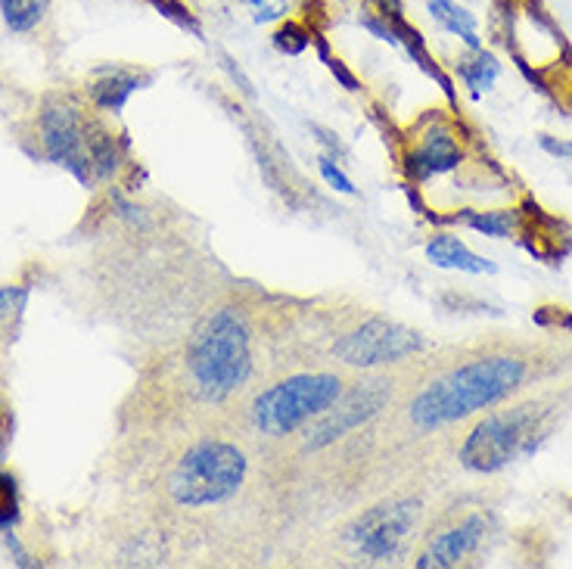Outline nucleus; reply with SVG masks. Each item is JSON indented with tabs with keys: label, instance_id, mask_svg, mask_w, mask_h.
<instances>
[{
	"label": "nucleus",
	"instance_id": "nucleus-1",
	"mask_svg": "<svg viewBox=\"0 0 572 569\" xmlns=\"http://www.w3.org/2000/svg\"><path fill=\"white\" fill-rule=\"evenodd\" d=\"M526 361L516 355H485L457 364L414 392V399L405 408V418L414 433H433L442 426H452L457 420H467L476 411L511 399L526 383Z\"/></svg>",
	"mask_w": 572,
	"mask_h": 569
},
{
	"label": "nucleus",
	"instance_id": "nucleus-2",
	"mask_svg": "<svg viewBox=\"0 0 572 569\" xmlns=\"http://www.w3.org/2000/svg\"><path fill=\"white\" fill-rule=\"evenodd\" d=\"M348 386V376L333 367H317V371H296L280 380H274L268 386L249 399L246 405V426L256 435L258 442H289L312 423L320 418L327 408L343 395Z\"/></svg>",
	"mask_w": 572,
	"mask_h": 569
},
{
	"label": "nucleus",
	"instance_id": "nucleus-3",
	"mask_svg": "<svg viewBox=\"0 0 572 569\" xmlns=\"http://www.w3.org/2000/svg\"><path fill=\"white\" fill-rule=\"evenodd\" d=\"M253 330L234 308H218L199 321L187 340V374L209 402L240 395L253 376Z\"/></svg>",
	"mask_w": 572,
	"mask_h": 569
},
{
	"label": "nucleus",
	"instance_id": "nucleus-4",
	"mask_svg": "<svg viewBox=\"0 0 572 569\" xmlns=\"http://www.w3.org/2000/svg\"><path fill=\"white\" fill-rule=\"evenodd\" d=\"M249 477V454L237 439L206 435L187 445L168 473V494L178 508H215L240 492Z\"/></svg>",
	"mask_w": 572,
	"mask_h": 569
},
{
	"label": "nucleus",
	"instance_id": "nucleus-5",
	"mask_svg": "<svg viewBox=\"0 0 572 569\" xmlns=\"http://www.w3.org/2000/svg\"><path fill=\"white\" fill-rule=\"evenodd\" d=\"M544 418L548 408L542 402H523L485 414L461 445V464L470 473H497L516 458H526L544 433Z\"/></svg>",
	"mask_w": 572,
	"mask_h": 569
},
{
	"label": "nucleus",
	"instance_id": "nucleus-6",
	"mask_svg": "<svg viewBox=\"0 0 572 569\" xmlns=\"http://www.w3.org/2000/svg\"><path fill=\"white\" fill-rule=\"evenodd\" d=\"M395 390H398V383L389 374H374L364 376L362 383H348L343 395L320 418H315L302 430V451L315 454V451H324L336 445V442H343L346 435L358 433L362 426H367L371 420L386 411Z\"/></svg>",
	"mask_w": 572,
	"mask_h": 569
},
{
	"label": "nucleus",
	"instance_id": "nucleus-7",
	"mask_svg": "<svg viewBox=\"0 0 572 569\" xmlns=\"http://www.w3.org/2000/svg\"><path fill=\"white\" fill-rule=\"evenodd\" d=\"M421 520L417 498H383L374 508L362 510L343 529V545L355 563H386L405 551L411 532Z\"/></svg>",
	"mask_w": 572,
	"mask_h": 569
},
{
	"label": "nucleus",
	"instance_id": "nucleus-8",
	"mask_svg": "<svg viewBox=\"0 0 572 569\" xmlns=\"http://www.w3.org/2000/svg\"><path fill=\"white\" fill-rule=\"evenodd\" d=\"M97 121L69 97H50L38 116V135L50 163L72 171L81 184L93 180L91 137Z\"/></svg>",
	"mask_w": 572,
	"mask_h": 569
},
{
	"label": "nucleus",
	"instance_id": "nucleus-9",
	"mask_svg": "<svg viewBox=\"0 0 572 569\" xmlns=\"http://www.w3.org/2000/svg\"><path fill=\"white\" fill-rule=\"evenodd\" d=\"M421 349L423 336L417 330L386 321V317H371L358 327L346 330L333 343V359L355 371H374V367H392L398 361L411 359Z\"/></svg>",
	"mask_w": 572,
	"mask_h": 569
},
{
	"label": "nucleus",
	"instance_id": "nucleus-10",
	"mask_svg": "<svg viewBox=\"0 0 572 569\" xmlns=\"http://www.w3.org/2000/svg\"><path fill=\"white\" fill-rule=\"evenodd\" d=\"M485 539V520L480 513H473L467 520L454 523L452 529L438 532L436 539L430 541L417 555V567L421 569H448L461 567Z\"/></svg>",
	"mask_w": 572,
	"mask_h": 569
},
{
	"label": "nucleus",
	"instance_id": "nucleus-11",
	"mask_svg": "<svg viewBox=\"0 0 572 569\" xmlns=\"http://www.w3.org/2000/svg\"><path fill=\"white\" fill-rule=\"evenodd\" d=\"M457 165H461V150H457L448 128H436V131L421 137V144L407 156V168H411V175L417 180L445 175V171H452Z\"/></svg>",
	"mask_w": 572,
	"mask_h": 569
},
{
	"label": "nucleus",
	"instance_id": "nucleus-12",
	"mask_svg": "<svg viewBox=\"0 0 572 569\" xmlns=\"http://www.w3.org/2000/svg\"><path fill=\"white\" fill-rule=\"evenodd\" d=\"M426 258L433 265H438V268H454L464 271V274H492L495 271V265L489 258H482L473 249H467L452 234H436L433 241L426 243Z\"/></svg>",
	"mask_w": 572,
	"mask_h": 569
},
{
	"label": "nucleus",
	"instance_id": "nucleus-13",
	"mask_svg": "<svg viewBox=\"0 0 572 569\" xmlns=\"http://www.w3.org/2000/svg\"><path fill=\"white\" fill-rule=\"evenodd\" d=\"M150 78H140L131 69H103L100 78L91 85V100L97 109L106 112H119L121 106L128 104V97L147 85Z\"/></svg>",
	"mask_w": 572,
	"mask_h": 569
},
{
	"label": "nucleus",
	"instance_id": "nucleus-14",
	"mask_svg": "<svg viewBox=\"0 0 572 569\" xmlns=\"http://www.w3.org/2000/svg\"><path fill=\"white\" fill-rule=\"evenodd\" d=\"M426 7H430V16L436 19L438 29L457 35L470 50H482L480 29H476V16L470 13V10L457 7L454 0H426Z\"/></svg>",
	"mask_w": 572,
	"mask_h": 569
},
{
	"label": "nucleus",
	"instance_id": "nucleus-15",
	"mask_svg": "<svg viewBox=\"0 0 572 569\" xmlns=\"http://www.w3.org/2000/svg\"><path fill=\"white\" fill-rule=\"evenodd\" d=\"M50 3L53 0H0V16H3L10 31L29 35L45 22V16L50 13Z\"/></svg>",
	"mask_w": 572,
	"mask_h": 569
},
{
	"label": "nucleus",
	"instance_id": "nucleus-16",
	"mask_svg": "<svg viewBox=\"0 0 572 569\" xmlns=\"http://www.w3.org/2000/svg\"><path fill=\"white\" fill-rule=\"evenodd\" d=\"M457 72L464 78V85L470 88V94H482V90H489L497 81V76H501V62H497L492 53H485V50H473V57L461 62Z\"/></svg>",
	"mask_w": 572,
	"mask_h": 569
},
{
	"label": "nucleus",
	"instance_id": "nucleus-17",
	"mask_svg": "<svg viewBox=\"0 0 572 569\" xmlns=\"http://www.w3.org/2000/svg\"><path fill=\"white\" fill-rule=\"evenodd\" d=\"M272 41L280 53H286V57H299V53H305L308 45L315 41V31L308 29L305 22H299V19H286V22L277 26Z\"/></svg>",
	"mask_w": 572,
	"mask_h": 569
},
{
	"label": "nucleus",
	"instance_id": "nucleus-18",
	"mask_svg": "<svg viewBox=\"0 0 572 569\" xmlns=\"http://www.w3.org/2000/svg\"><path fill=\"white\" fill-rule=\"evenodd\" d=\"M464 222H467L473 230H480L485 237H497V241H504V237H511L513 225H516V212H467L464 215Z\"/></svg>",
	"mask_w": 572,
	"mask_h": 569
},
{
	"label": "nucleus",
	"instance_id": "nucleus-19",
	"mask_svg": "<svg viewBox=\"0 0 572 569\" xmlns=\"http://www.w3.org/2000/svg\"><path fill=\"white\" fill-rule=\"evenodd\" d=\"M29 286L10 284L0 286V330H10L26 312V302H29Z\"/></svg>",
	"mask_w": 572,
	"mask_h": 569
},
{
	"label": "nucleus",
	"instance_id": "nucleus-20",
	"mask_svg": "<svg viewBox=\"0 0 572 569\" xmlns=\"http://www.w3.org/2000/svg\"><path fill=\"white\" fill-rule=\"evenodd\" d=\"M19 523V485L13 473L0 470V529Z\"/></svg>",
	"mask_w": 572,
	"mask_h": 569
},
{
	"label": "nucleus",
	"instance_id": "nucleus-21",
	"mask_svg": "<svg viewBox=\"0 0 572 569\" xmlns=\"http://www.w3.org/2000/svg\"><path fill=\"white\" fill-rule=\"evenodd\" d=\"M150 3L159 10V13L166 16V19H171L175 26H181V29L199 35V26H196V19L187 3H181V0H150Z\"/></svg>",
	"mask_w": 572,
	"mask_h": 569
},
{
	"label": "nucleus",
	"instance_id": "nucleus-22",
	"mask_svg": "<svg viewBox=\"0 0 572 569\" xmlns=\"http://www.w3.org/2000/svg\"><path fill=\"white\" fill-rule=\"evenodd\" d=\"M249 10H253V19L256 22H274V19H284L289 3L286 0H243Z\"/></svg>",
	"mask_w": 572,
	"mask_h": 569
},
{
	"label": "nucleus",
	"instance_id": "nucleus-23",
	"mask_svg": "<svg viewBox=\"0 0 572 569\" xmlns=\"http://www.w3.org/2000/svg\"><path fill=\"white\" fill-rule=\"evenodd\" d=\"M320 175H324V180H327L331 187H336L339 194H355V184H352V180H348L346 175L333 165L331 156H320Z\"/></svg>",
	"mask_w": 572,
	"mask_h": 569
},
{
	"label": "nucleus",
	"instance_id": "nucleus-24",
	"mask_svg": "<svg viewBox=\"0 0 572 569\" xmlns=\"http://www.w3.org/2000/svg\"><path fill=\"white\" fill-rule=\"evenodd\" d=\"M10 439H13V411H10V405L0 399V464L7 461Z\"/></svg>",
	"mask_w": 572,
	"mask_h": 569
},
{
	"label": "nucleus",
	"instance_id": "nucleus-25",
	"mask_svg": "<svg viewBox=\"0 0 572 569\" xmlns=\"http://www.w3.org/2000/svg\"><path fill=\"white\" fill-rule=\"evenodd\" d=\"M542 147L551 156H563V159H572V144L570 140H554L551 135H542Z\"/></svg>",
	"mask_w": 572,
	"mask_h": 569
}]
</instances>
